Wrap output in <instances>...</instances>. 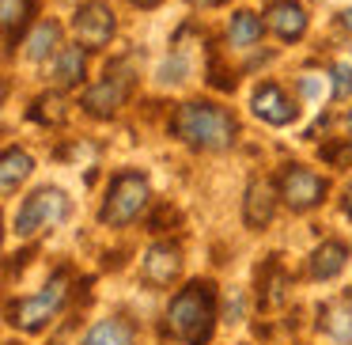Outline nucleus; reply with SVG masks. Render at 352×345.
<instances>
[{"label":"nucleus","instance_id":"nucleus-1","mask_svg":"<svg viewBox=\"0 0 352 345\" xmlns=\"http://www.w3.org/2000/svg\"><path fill=\"white\" fill-rule=\"evenodd\" d=\"M235 114H228L216 103H182L170 118V133L193 152H220L235 140Z\"/></svg>","mask_w":352,"mask_h":345},{"label":"nucleus","instance_id":"nucleus-2","mask_svg":"<svg viewBox=\"0 0 352 345\" xmlns=\"http://www.w3.org/2000/svg\"><path fill=\"white\" fill-rule=\"evenodd\" d=\"M170 330L175 337H182L186 345H208L216 330V292L208 281H193L186 289H178V296L170 300Z\"/></svg>","mask_w":352,"mask_h":345},{"label":"nucleus","instance_id":"nucleus-3","mask_svg":"<svg viewBox=\"0 0 352 345\" xmlns=\"http://www.w3.org/2000/svg\"><path fill=\"white\" fill-rule=\"evenodd\" d=\"M148 205V178L140 171H122V175L110 182V194L99 209V220L110 228H125L133 224Z\"/></svg>","mask_w":352,"mask_h":345},{"label":"nucleus","instance_id":"nucleus-4","mask_svg":"<svg viewBox=\"0 0 352 345\" xmlns=\"http://www.w3.org/2000/svg\"><path fill=\"white\" fill-rule=\"evenodd\" d=\"M65 216H69V198H65V190H57V186H42V190H34L31 198L19 205L16 236L19 239H31V236H38L42 228L61 224Z\"/></svg>","mask_w":352,"mask_h":345},{"label":"nucleus","instance_id":"nucleus-5","mask_svg":"<svg viewBox=\"0 0 352 345\" xmlns=\"http://www.w3.org/2000/svg\"><path fill=\"white\" fill-rule=\"evenodd\" d=\"M65 300H69V277L57 273L54 281H50L46 289L38 292V296L19 300V307H12L8 315H12V322H16V326L27 330V334H38V330L65 307Z\"/></svg>","mask_w":352,"mask_h":345},{"label":"nucleus","instance_id":"nucleus-6","mask_svg":"<svg viewBox=\"0 0 352 345\" xmlns=\"http://www.w3.org/2000/svg\"><path fill=\"white\" fill-rule=\"evenodd\" d=\"M129 87H133L129 61L110 65V69H107V80L84 95V110H87V114H95V118L118 114V107H125V99H129Z\"/></svg>","mask_w":352,"mask_h":345},{"label":"nucleus","instance_id":"nucleus-7","mask_svg":"<svg viewBox=\"0 0 352 345\" xmlns=\"http://www.w3.org/2000/svg\"><path fill=\"white\" fill-rule=\"evenodd\" d=\"M276 186H280V198L288 201L296 213H303V209H314L322 198H326V178L314 175L311 167H299V163H288V167L280 171V178H276Z\"/></svg>","mask_w":352,"mask_h":345},{"label":"nucleus","instance_id":"nucleus-8","mask_svg":"<svg viewBox=\"0 0 352 345\" xmlns=\"http://www.w3.org/2000/svg\"><path fill=\"white\" fill-rule=\"evenodd\" d=\"M72 31H76L80 46L102 50V46H110V39H114L118 19H114V12H110V4H102V0H87V4L76 8V16H72Z\"/></svg>","mask_w":352,"mask_h":345},{"label":"nucleus","instance_id":"nucleus-9","mask_svg":"<svg viewBox=\"0 0 352 345\" xmlns=\"http://www.w3.org/2000/svg\"><path fill=\"white\" fill-rule=\"evenodd\" d=\"M182 273V247L178 243H155L148 247L144 254V266H140V277L155 289H170Z\"/></svg>","mask_w":352,"mask_h":345},{"label":"nucleus","instance_id":"nucleus-10","mask_svg":"<svg viewBox=\"0 0 352 345\" xmlns=\"http://www.w3.org/2000/svg\"><path fill=\"white\" fill-rule=\"evenodd\" d=\"M250 107H254V114L269 125H288L299 118V107L284 95V87H276V84H261L258 92H254Z\"/></svg>","mask_w":352,"mask_h":345},{"label":"nucleus","instance_id":"nucleus-11","mask_svg":"<svg viewBox=\"0 0 352 345\" xmlns=\"http://www.w3.org/2000/svg\"><path fill=\"white\" fill-rule=\"evenodd\" d=\"M265 16H269L265 23L273 27V34L280 42H299V39H303L307 12H303V4H299V0H273Z\"/></svg>","mask_w":352,"mask_h":345},{"label":"nucleus","instance_id":"nucleus-12","mask_svg":"<svg viewBox=\"0 0 352 345\" xmlns=\"http://www.w3.org/2000/svg\"><path fill=\"white\" fill-rule=\"evenodd\" d=\"M276 213V194L269 182H250L246 186V198H243V220L246 228H265Z\"/></svg>","mask_w":352,"mask_h":345},{"label":"nucleus","instance_id":"nucleus-13","mask_svg":"<svg viewBox=\"0 0 352 345\" xmlns=\"http://www.w3.org/2000/svg\"><path fill=\"white\" fill-rule=\"evenodd\" d=\"M288 284H292L288 269H284L276 258H269L265 266L258 269V300H261V307L284 304V296H288Z\"/></svg>","mask_w":352,"mask_h":345},{"label":"nucleus","instance_id":"nucleus-14","mask_svg":"<svg viewBox=\"0 0 352 345\" xmlns=\"http://www.w3.org/2000/svg\"><path fill=\"white\" fill-rule=\"evenodd\" d=\"M344 262H349V247L337 243V239H326L311 254V277L314 281H329V277H337L344 269Z\"/></svg>","mask_w":352,"mask_h":345},{"label":"nucleus","instance_id":"nucleus-15","mask_svg":"<svg viewBox=\"0 0 352 345\" xmlns=\"http://www.w3.org/2000/svg\"><path fill=\"white\" fill-rule=\"evenodd\" d=\"M318 326L337 342H352V300H333L318 311Z\"/></svg>","mask_w":352,"mask_h":345},{"label":"nucleus","instance_id":"nucleus-16","mask_svg":"<svg viewBox=\"0 0 352 345\" xmlns=\"http://www.w3.org/2000/svg\"><path fill=\"white\" fill-rule=\"evenodd\" d=\"M80 80H84V50L61 46L54 57V84L57 87H76Z\"/></svg>","mask_w":352,"mask_h":345},{"label":"nucleus","instance_id":"nucleus-17","mask_svg":"<svg viewBox=\"0 0 352 345\" xmlns=\"http://www.w3.org/2000/svg\"><path fill=\"white\" fill-rule=\"evenodd\" d=\"M84 345H137V334L125 319H102L87 330Z\"/></svg>","mask_w":352,"mask_h":345},{"label":"nucleus","instance_id":"nucleus-18","mask_svg":"<svg viewBox=\"0 0 352 345\" xmlns=\"http://www.w3.org/2000/svg\"><path fill=\"white\" fill-rule=\"evenodd\" d=\"M258 39H261V16H254V12H235L231 16V23H228V42L235 50H250V46H258Z\"/></svg>","mask_w":352,"mask_h":345},{"label":"nucleus","instance_id":"nucleus-19","mask_svg":"<svg viewBox=\"0 0 352 345\" xmlns=\"http://www.w3.org/2000/svg\"><path fill=\"white\" fill-rule=\"evenodd\" d=\"M31 171H34L31 156L19 152V148H8V152H4V163H0V186H4V194H16L19 182H23Z\"/></svg>","mask_w":352,"mask_h":345},{"label":"nucleus","instance_id":"nucleus-20","mask_svg":"<svg viewBox=\"0 0 352 345\" xmlns=\"http://www.w3.org/2000/svg\"><path fill=\"white\" fill-rule=\"evenodd\" d=\"M57 50H61V27H57L54 19H46V23H38L34 34L27 39V57H31V61H46Z\"/></svg>","mask_w":352,"mask_h":345},{"label":"nucleus","instance_id":"nucleus-21","mask_svg":"<svg viewBox=\"0 0 352 345\" xmlns=\"http://www.w3.org/2000/svg\"><path fill=\"white\" fill-rule=\"evenodd\" d=\"M31 12H34V0H4V39H8V54L16 50V39L27 27Z\"/></svg>","mask_w":352,"mask_h":345},{"label":"nucleus","instance_id":"nucleus-22","mask_svg":"<svg viewBox=\"0 0 352 345\" xmlns=\"http://www.w3.org/2000/svg\"><path fill=\"white\" fill-rule=\"evenodd\" d=\"M333 99H352V57L333 65Z\"/></svg>","mask_w":352,"mask_h":345},{"label":"nucleus","instance_id":"nucleus-23","mask_svg":"<svg viewBox=\"0 0 352 345\" xmlns=\"http://www.w3.org/2000/svg\"><path fill=\"white\" fill-rule=\"evenodd\" d=\"M322 160H329L333 167H341V163H349V160H352V137L344 140L341 148H322Z\"/></svg>","mask_w":352,"mask_h":345},{"label":"nucleus","instance_id":"nucleus-24","mask_svg":"<svg viewBox=\"0 0 352 345\" xmlns=\"http://www.w3.org/2000/svg\"><path fill=\"white\" fill-rule=\"evenodd\" d=\"M190 4H197V8H216V4H223V0H190Z\"/></svg>","mask_w":352,"mask_h":345},{"label":"nucleus","instance_id":"nucleus-25","mask_svg":"<svg viewBox=\"0 0 352 345\" xmlns=\"http://www.w3.org/2000/svg\"><path fill=\"white\" fill-rule=\"evenodd\" d=\"M129 4H137V8H155L160 0H129Z\"/></svg>","mask_w":352,"mask_h":345},{"label":"nucleus","instance_id":"nucleus-26","mask_svg":"<svg viewBox=\"0 0 352 345\" xmlns=\"http://www.w3.org/2000/svg\"><path fill=\"white\" fill-rule=\"evenodd\" d=\"M344 213L352 216V186H349V190H344Z\"/></svg>","mask_w":352,"mask_h":345},{"label":"nucleus","instance_id":"nucleus-27","mask_svg":"<svg viewBox=\"0 0 352 345\" xmlns=\"http://www.w3.org/2000/svg\"><path fill=\"white\" fill-rule=\"evenodd\" d=\"M341 23H344V27H349V31H352V8H349V12H341Z\"/></svg>","mask_w":352,"mask_h":345},{"label":"nucleus","instance_id":"nucleus-28","mask_svg":"<svg viewBox=\"0 0 352 345\" xmlns=\"http://www.w3.org/2000/svg\"><path fill=\"white\" fill-rule=\"evenodd\" d=\"M344 125H349V133H352V110H349V118H344Z\"/></svg>","mask_w":352,"mask_h":345}]
</instances>
